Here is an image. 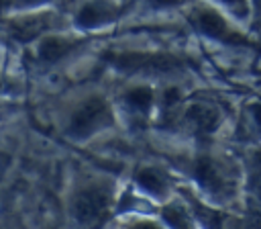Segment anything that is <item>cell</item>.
<instances>
[{
  "instance_id": "1",
  "label": "cell",
  "mask_w": 261,
  "mask_h": 229,
  "mask_svg": "<svg viewBox=\"0 0 261 229\" xmlns=\"http://www.w3.org/2000/svg\"><path fill=\"white\" fill-rule=\"evenodd\" d=\"M73 215L86 229H100L110 215V194L98 186L84 188L73 202Z\"/></svg>"
},
{
  "instance_id": "2",
  "label": "cell",
  "mask_w": 261,
  "mask_h": 229,
  "mask_svg": "<svg viewBox=\"0 0 261 229\" xmlns=\"http://www.w3.org/2000/svg\"><path fill=\"white\" fill-rule=\"evenodd\" d=\"M190 22L196 31H200L206 37H212L216 41L222 43H230V45H251V41L241 35L239 31H234L216 10L206 8V6H198L190 12Z\"/></svg>"
},
{
  "instance_id": "3",
  "label": "cell",
  "mask_w": 261,
  "mask_h": 229,
  "mask_svg": "<svg viewBox=\"0 0 261 229\" xmlns=\"http://www.w3.org/2000/svg\"><path fill=\"white\" fill-rule=\"evenodd\" d=\"M110 123H112V114H110L106 100L102 96H90L71 114L69 133L75 137H86V135H92L94 131H98Z\"/></svg>"
},
{
  "instance_id": "4",
  "label": "cell",
  "mask_w": 261,
  "mask_h": 229,
  "mask_svg": "<svg viewBox=\"0 0 261 229\" xmlns=\"http://www.w3.org/2000/svg\"><path fill=\"white\" fill-rule=\"evenodd\" d=\"M112 65L120 70H130V72H165L179 61L171 55H155V53H106L104 55Z\"/></svg>"
},
{
  "instance_id": "5",
  "label": "cell",
  "mask_w": 261,
  "mask_h": 229,
  "mask_svg": "<svg viewBox=\"0 0 261 229\" xmlns=\"http://www.w3.org/2000/svg\"><path fill=\"white\" fill-rule=\"evenodd\" d=\"M57 25V16L55 14H27L20 18H14L8 22V33L18 39V41H31L35 37H39L45 31H51Z\"/></svg>"
},
{
  "instance_id": "6",
  "label": "cell",
  "mask_w": 261,
  "mask_h": 229,
  "mask_svg": "<svg viewBox=\"0 0 261 229\" xmlns=\"http://www.w3.org/2000/svg\"><path fill=\"white\" fill-rule=\"evenodd\" d=\"M194 174L198 178V182L212 194H226L228 192V180L224 178V174L220 172L218 164L210 157H200L194 166Z\"/></svg>"
},
{
  "instance_id": "7",
  "label": "cell",
  "mask_w": 261,
  "mask_h": 229,
  "mask_svg": "<svg viewBox=\"0 0 261 229\" xmlns=\"http://www.w3.org/2000/svg\"><path fill=\"white\" fill-rule=\"evenodd\" d=\"M186 119L188 123L200 131V133H212L218 125V110L212 106V104H206V102H192L188 108H186Z\"/></svg>"
},
{
  "instance_id": "8",
  "label": "cell",
  "mask_w": 261,
  "mask_h": 229,
  "mask_svg": "<svg viewBox=\"0 0 261 229\" xmlns=\"http://www.w3.org/2000/svg\"><path fill=\"white\" fill-rule=\"evenodd\" d=\"M118 10L106 2H88L80 14H77V25L80 27H96V25H102L106 20H110Z\"/></svg>"
},
{
  "instance_id": "9",
  "label": "cell",
  "mask_w": 261,
  "mask_h": 229,
  "mask_svg": "<svg viewBox=\"0 0 261 229\" xmlns=\"http://www.w3.org/2000/svg\"><path fill=\"white\" fill-rule=\"evenodd\" d=\"M75 45L77 43L67 41V39H61V37H47L39 45V57L43 61H47V63H53V61L61 59L63 55H67Z\"/></svg>"
},
{
  "instance_id": "10",
  "label": "cell",
  "mask_w": 261,
  "mask_h": 229,
  "mask_svg": "<svg viewBox=\"0 0 261 229\" xmlns=\"http://www.w3.org/2000/svg\"><path fill=\"white\" fill-rule=\"evenodd\" d=\"M137 182H139L147 192H151V194H161V192L165 190V180H163V176H161L159 172L151 170V168L141 170V172L137 174Z\"/></svg>"
},
{
  "instance_id": "11",
  "label": "cell",
  "mask_w": 261,
  "mask_h": 229,
  "mask_svg": "<svg viewBox=\"0 0 261 229\" xmlns=\"http://www.w3.org/2000/svg\"><path fill=\"white\" fill-rule=\"evenodd\" d=\"M163 219L169 223L171 229H192V221H190L188 213L177 204L165 207L163 209Z\"/></svg>"
},
{
  "instance_id": "12",
  "label": "cell",
  "mask_w": 261,
  "mask_h": 229,
  "mask_svg": "<svg viewBox=\"0 0 261 229\" xmlns=\"http://www.w3.org/2000/svg\"><path fill=\"white\" fill-rule=\"evenodd\" d=\"M151 98H153L151 90H149V88H143V86L133 88V90L126 94V102H128L133 108H137V110H145V108H149Z\"/></svg>"
},
{
  "instance_id": "13",
  "label": "cell",
  "mask_w": 261,
  "mask_h": 229,
  "mask_svg": "<svg viewBox=\"0 0 261 229\" xmlns=\"http://www.w3.org/2000/svg\"><path fill=\"white\" fill-rule=\"evenodd\" d=\"M222 4H226L234 14H239V16H247L249 14V4H247V0H220Z\"/></svg>"
},
{
  "instance_id": "14",
  "label": "cell",
  "mask_w": 261,
  "mask_h": 229,
  "mask_svg": "<svg viewBox=\"0 0 261 229\" xmlns=\"http://www.w3.org/2000/svg\"><path fill=\"white\" fill-rule=\"evenodd\" d=\"M243 229H261V213L259 211L249 213L245 223H243Z\"/></svg>"
},
{
  "instance_id": "15",
  "label": "cell",
  "mask_w": 261,
  "mask_h": 229,
  "mask_svg": "<svg viewBox=\"0 0 261 229\" xmlns=\"http://www.w3.org/2000/svg\"><path fill=\"white\" fill-rule=\"evenodd\" d=\"M35 2H43V0H0V12L12 6H24V4H35Z\"/></svg>"
},
{
  "instance_id": "16",
  "label": "cell",
  "mask_w": 261,
  "mask_h": 229,
  "mask_svg": "<svg viewBox=\"0 0 261 229\" xmlns=\"http://www.w3.org/2000/svg\"><path fill=\"white\" fill-rule=\"evenodd\" d=\"M251 190H253V194L261 200V170H257V172L253 174V178H251Z\"/></svg>"
},
{
  "instance_id": "17",
  "label": "cell",
  "mask_w": 261,
  "mask_h": 229,
  "mask_svg": "<svg viewBox=\"0 0 261 229\" xmlns=\"http://www.w3.org/2000/svg\"><path fill=\"white\" fill-rule=\"evenodd\" d=\"M249 108H251V119H253V123L261 129V102H253Z\"/></svg>"
},
{
  "instance_id": "18",
  "label": "cell",
  "mask_w": 261,
  "mask_h": 229,
  "mask_svg": "<svg viewBox=\"0 0 261 229\" xmlns=\"http://www.w3.org/2000/svg\"><path fill=\"white\" fill-rule=\"evenodd\" d=\"M149 2L159 4V6H171V4H177V2H181V0H149Z\"/></svg>"
},
{
  "instance_id": "19",
  "label": "cell",
  "mask_w": 261,
  "mask_h": 229,
  "mask_svg": "<svg viewBox=\"0 0 261 229\" xmlns=\"http://www.w3.org/2000/svg\"><path fill=\"white\" fill-rule=\"evenodd\" d=\"M133 229H159L157 225H153V223H139L137 227H133Z\"/></svg>"
},
{
  "instance_id": "20",
  "label": "cell",
  "mask_w": 261,
  "mask_h": 229,
  "mask_svg": "<svg viewBox=\"0 0 261 229\" xmlns=\"http://www.w3.org/2000/svg\"><path fill=\"white\" fill-rule=\"evenodd\" d=\"M253 6H255V14H257V18L261 20V0H253Z\"/></svg>"
}]
</instances>
